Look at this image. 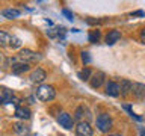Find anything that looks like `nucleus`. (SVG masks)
Instances as JSON below:
<instances>
[{"instance_id":"obj_1","label":"nucleus","mask_w":145,"mask_h":136,"mask_svg":"<svg viewBox=\"0 0 145 136\" xmlns=\"http://www.w3.org/2000/svg\"><path fill=\"white\" fill-rule=\"evenodd\" d=\"M36 98L41 100V101H52V100L56 97V91L52 85H41L36 89Z\"/></svg>"},{"instance_id":"obj_2","label":"nucleus","mask_w":145,"mask_h":136,"mask_svg":"<svg viewBox=\"0 0 145 136\" xmlns=\"http://www.w3.org/2000/svg\"><path fill=\"white\" fill-rule=\"evenodd\" d=\"M97 127L100 131L103 133H107L109 130L112 129V118L107 115V113H101V115L97 116Z\"/></svg>"},{"instance_id":"obj_3","label":"nucleus","mask_w":145,"mask_h":136,"mask_svg":"<svg viewBox=\"0 0 145 136\" xmlns=\"http://www.w3.org/2000/svg\"><path fill=\"white\" fill-rule=\"evenodd\" d=\"M18 59H20L21 62L29 63V62L39 61L41 56H39L38 53H35V52H32V50H29V48H23V50H20V53H18Z\"/></svg>"},{"instance_id":"obj_4","label":"nucleus","mask_w":145,"mask_h":136,"mask_svg":"<svg viewBox=\"0 0 145 136\" xmlns=\"http://www.w3.org/2000/svg\"><path fill=\"white\" fill-rule=\"evenodd\" d=\"M57 122L61 124V127H63V129H67V130H71L72 127H74V120H72V116L67 112L59 113L57 115Z\"/></svg>"},{"instance_id":"obj_5","label":"nucleus","mask_w":145,"mask_h":136,"mask_svg":"<svg viewBox=\"0 0 145 136\" xmlns=\"http://www.w3.org/2000/svg\"><path fill=\"white\" fill-rule=\"evenodd\" d=\"M45 77H47V73H45L42 68H36V70H33L30 73V83H33V85H39V83H42V82L45 80Z\"/></svg>"},{"instance_id":"obj_6","label":"nucleus","mask_w":145,"mask_h":136,"mask_svg":"<svg viewBox=\"0 0 145 136\" xmlns=\"http://www.w3.org/2000/svg\"><path fill=\"white\" fill-rule=\"evenodd\" d=\"M76 135L77 136H92V127L89 126V122L80 121L76 127Z\"/></svg>"},{"instance_id":"obj_7","label":"nucleus","mask_w":145,"mask_h":136,"mask_svg":"<svg viewBox=\"0 0 145 136\" xmlns=\"http://www.w3.org/2000/svg\"><path fill=\"white\" fill-rule=\"evenodd\" d=\"M106 92L110 97H120L121 95V85L118 82H109L106 86Z\"/></svg>"},{"instance_id":"obj_8","label":"nucleus","mask_w":145,"mask_h":136,"mask_svg":"<svg viewBox=\"0 0 145 136\" xmlns=\"http://www.w3.org/2000/svg\"><path fill=\"white\" fill-rule=\"evenodd\" d=\"M14 98V92L8 88H3L0 86V104H6V103H11Z\"/></svg>"},{"instance_id":"obj_9","label":"nucleus","mask_w":145,"mask_h":136,"mask_svg":"<svg viewBox=\"0 0 145 136\" xmlns=\"http://www.w3.org/2000/svg\"><path fill=\"white\" fill-rule=\"evenodd\" d=\"M131 94L138 100L145 98V85L144 83H133L131 85Z\"/></svg>"},{"instance_id":"obj_10","label":"nucleus","mask_w":145,"mask_h":136,"mask_svg":"<svg viewBox=\"0 0 145 136\" xmlns=\"http://www.w3.org/2000/svg\"><path fill=\"white\" fill-rule=\"evenodd\" d=\"M104 79H106V74H104L103 71H97L92 76V79H91V86H92V88H100V86L104 83Z\"/></svg>"},{"instance_id":"obj_11","label":"nucleus","mask_w":145,"mask_h":136,"mask_svg":"<svg viewBox=\"0 0 145 136\" xmlns=\"http://www.w3.org/2000/svg\"><path fill=\"white\" fill-rule=\"evenodd\" d=\"M29 71V63L26 62H14L12 63V73L14 74H23V73Z\"/></svg>"},{"instance_id":"obj_12","label":"nucleus","mask_w":145,"mask_h":136,"mask_svg":"<svg viewBox=\"0 0 145 136\" xmlns=\"http://www.w3.org/2000/svg\"><path fill=\"white\" fill-rule=\"evenodd\" d=\"M120 38H121V32L120 30H110L106 35V44L107 45H113L115 42L120 41Z\"/></svg>"},{"instance_id":"obj_13","label":"nucleus","mask_w":145,"mask_h":136,"mask_svg":"<svg viewBox=\"0 0 145 136\" xmlns=\"http://www.w3.org/2000/svg\"><path fill=\"white\" fill-rule=\"evenodd\" d=\"M2 15L5 18H8V20H14V18L20 17L21 12L18 11V9H15V8H6V9H3V11H2Z\"/></svg>"},{"instance_id":"obj_14","label":"nucleus","mask_w":145,"mask_h":136,"mask_svg":"<svg viewBox=\"0 0 145 136\" xmlns=\"http://www.w3.org/2000/svg\"><path fill=\"white\" fill-rule=\"evenodd\" d=\"M15 116L20 118V120H29L30 118V110L27 107H23V106H18L15 109Z\"/></svg>"},{"instance_id":"obj_15","label":"nucleus","mask_w":145,"mask_h":136,"mask_svg":"<svg viewBox=\"0 0 145 136\" xmlns=\"http://www.w3.org/2000/svg\"><path fill=\"white\" fill-rule=\"evenodd\" d=\"M120 85H121V95H122V97H127L129 94H131V85H133V83H131L130 80L124 79Z\"/></svg>"},{"instance_id":"obj_16","label":"nucleus","mask_w":145,"mask_h":136,"mask_svg":"<svg viewBox=\"0 0 145 136\" xmlns=\"http://www.w3.org/2000/svg\"><path fill=\"white\" fill-rule=\"evenodd\" d=\"M12 127H14V131H15L17 135H20V136H24V135L29 133V129H27L24 124H21V122H15Z\"/></svg>"},{"instance_id":"obj_17","label":"nucleus","mask_w":145,"mask_h":136,"mask_svg":"<svg viewBox=\"0 0 145 136\" xmlns=\"http://www.w3.org/2000/svg\"><path fill=\"white\" fill-rule=\"evenodd\" d=\"M9 41H11V35L5 30H0V45H9Z\"/></svg>"},{"instance_id":"obj_18","label":"nucleus","mask_w":145,"mask_h":136,"mask_svg":"<svg viewBox=\"0 0 145 136\" xmlns=\"http://www.w3.org/2000/svg\"><path fill=\"white\" fill-rule=\"evenodd\" d=\"M100 38H101V32H100V30H92L89 33V42H92V44L98 42Z\"/></svg>"},{"instance_id":"obj_19","label":"nucleus","mask_w":145,"mask_h":136,"mask_svg":"<svg viewBox=\"0 0 145 136\" xmlns=\"http://www.w3.org/2000/svg\"><path fill=\"white\" fill-rule=\"evenodd\" d=\"M77 76H79V79L80 80H89V77H91V70H89V68H85V70H82V71H79V74H77Z\"/></svg>"},{"instance_id":"obj_20","label":"nucleus","mask_w":145,"mask_h":136,"mask_svg":"<svg viewBox=\"0 0 145 136\" xmlns=\"http://www.w3.org/2000/svg\"><path fill=\"white\" fill-rule=\"evenodd\" d=\"M9 47H12V48L21 47V39L18 38V36H11V41H9Z\"/></svg>"},{"instance_id":"obj_21","label":"nucleus","mask_w":145,"mask_h":136,"mask_svg":"<svg viewBox=\"0 0 145 136\" xmlns=\"http://www.w3.org/2000/svg\"><path fill=\"white\" fill-rule=\"evenodd\" d=\"M62 14H63V15H65V17L68 18V20H72V18H74V17H72V14H71L70 11H68V9H63Z\"/></svg>"},{"instance_id":"obj_22","label":"nucleus","mask_w":145,"mask_h":136,"mask_svg":"<svg viewBox=\"0 0 145 136\" xmlns=\"http://www.w3.org/2000/svg\"><path fill=\"white\" fill-rule=\"evenodd\" d=\"M82 59H83V62H86L88 63L89 61H91V58H89V54L86 53V52H82Z\"/></svg>"},{"instance_id":"obj_23","label":"nucleus","mask_w":145,"mask_h":136,"mask_svg":"<svg viewBox=\"0 0 145 136\" xmlns=\"http://www.w3.org/2000/svg\"><path fill=\"white\" fill-rule=\"evenodd\" d=\"M140 41H142V42L145 44V29L140 30Z\"/></svg>"},{"instance_id":"obj_24","label":"nucleus","mask_w":145,"mask_h":136,"mask_svg":"<svg viewBox=\"0 0 145 136\" xmlns=\"http://www.w3.org/2000/svg\"><path fill=\"white\" fill-rule=\"evenodd\" d=\"M131 15H139V17H142V15H144V12H142V11H138V12H133Z\"/></svg>"},{"instance_id":"obj_25","label":"nucleus","mask_w":145,"mask_h":136,"mask_svg":"<svg viewBox=\"0 0 145 136\" xmlns=\"http://www.w3.org/2000/svg\"><path fill=\"white\" fill-rule=\"evenodd\" d=\"M140 136H145V130L144 129H140Z\"/></svg>"},{"instance_id":"obj_26","label":"nucleus","mask_w":145,"mask_h":136,"mask_svg":"<svg viewBox=\"0 0 145 136\" xmlns=\"http://www.w3.org/2000/svg\"><path fill=\"white\" fill-rule=\"evenodd\" d=\"M30 136H39V135H30Z\"/></svg>"},{"instance_id":"obj_27","label":"nucleus","mask_w":145,"mask_h":136,"mask_svg":"<svg viewBox=\"0 0 145 136\" xmlns=\"http://www.w3.org/2000/svg\"><path fill=\"white\" fill-rule=\"evenodd\" d=\"M109 136H118V135H109Z\"/></svg>"}]
</instances>
